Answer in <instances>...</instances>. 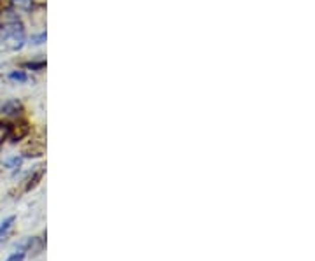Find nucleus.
Returning a JSON list of instances; mask_svg holds the SVG:
<instances>
[{
	"instance_id": "1",
	"label": "nucleus",
	"mask_w": 315,
	"mask_h": 261,
	"mask_svg": "<svg viewBox=\"0 0 315 261\" xmlns=\"http://www.w3.org/2000/svg\"><path fill=\"white\" fill-rule=\"evenodd\" d=\"M4 42H7L11 49H21L23 47V44H25V30H23L21 25H18V21L6 26V30H4Z\"/></svg>"
},
{
	"instance_id": "2",
	"label": "nucleus",
	"mask_w": 315,
	"mask_h": 261,
	"mask_svg": "<svg viewBox=\"0 0 315 261\" xmlns=\"http://www.w3.org/2000/svg\"><path fill=\"white\" fill-rule=\"evenodd\" d=\"M0 110H2L4 116H18L19 110H21V104L16 98H11V100H6L0 105Z\"/></svg>"
},
{
	"instance_id": "3",
	"label": "nucleus",
	"mask_w": 315,
	"mask_h": 261,
	"mask_svg": "<svg viewBox=\"0 0 315 261\" xmlns=\"http://www.w3.org/2000/svg\"><path fill=\"white\" fill-rule=\"evenodd\" d=\"M14 221H16V217H14V216H9L7 219H4L2 223H0V242H2V240L6 239V235L9 233L11 228H13Z\"/></svg>"
},
{
	"instance_id": "4",
	"label": "nucleus",
	"mask_w": 315,
	"mask_h": 261,
	"mask_svg": "<svg viewBox=\"0 0 315 261\" xmlns=\"http://www.w3.org/2000/svg\"><path fill=\"white\" fill-rule=\"evenodd\" d=\"M11 4L19 11H30L34 7V0H11Z\"/></svg>"
},
{
	"instance_id": "5",
	"label": "nucleus",
	"mask_w": 315,
	"mask_h": 261,
	"mask_svg": "<svg viewBox=\"0 0 315 261\" xmlns=\"http://www.w3.org/2000/svg\"><path fill=\"white\" fill-rule=\"evenodd\" d=\"M9 79L14 82H26L30 77H28V74L23 72V70H13V72L9 74Z\"/></svg>"
},
{
	"instance_id": "6",
	"label": "nucleus",
	"mask_w": 315,
	"mask_h": 261,
	"mask_svg": "<svg viewBox=\"0 0 315 261\" xmlns=\"http://www.w3.org/2000/svg\"><path fill=\"white\" fill-rule=\"evenodd\" d=\"M46 39H47V35H46V32H42V34H39V35H32V44H42V42H46Z\"/></svg>"
},
{
	"instance_id": "7",
	"label": "nucleus",
	"mask_w": 315,
	"mask_h": 261,
	"mask_svg": "<svg viewBox=\"0 0 315 261\" xmlns=\"http://www.w3.org/2000/svg\"><path fill=\"white\" fill-rule=\"evenodd\" d=\"M23 259H25V252L18 251V252H14L13 256H9V258H7L6 261H23Z\"/></svg>"
},
{
	"instance_id": "8",
	"label": "nucleus",
	"mask_w": 315,
	"mask_h": 261,
	"mask_svg": "<svg viewBox=\"0 0 315 261\" xmlns=\"http://www.w3.org/2000/svg\"><path fill=\"white\" fill-rule=\"evenodd\" d=\"M0 67H2V65H0Z\"/></svg>"
}]
</instances>
